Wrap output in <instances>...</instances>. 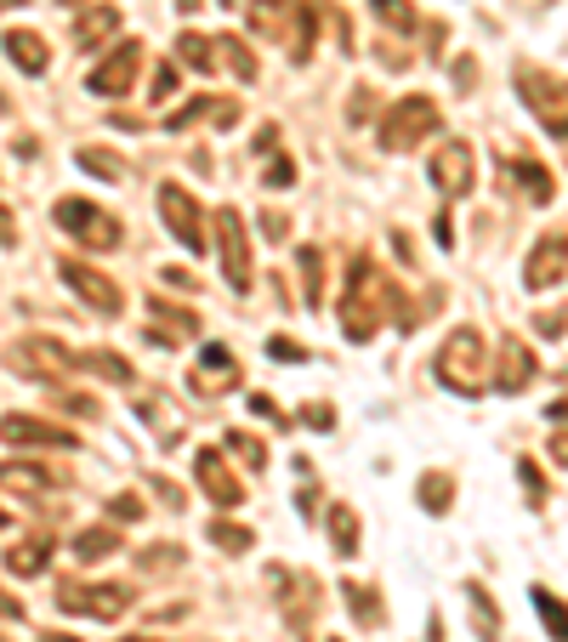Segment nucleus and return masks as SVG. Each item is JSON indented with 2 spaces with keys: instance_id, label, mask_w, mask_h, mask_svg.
Here are the masks:
<instances>
[{
  "instance_id": "f257e3e1",
  "label": "nucleus",
  "mask_w": 568,
  "mask_h": 642,
  "mask_svg": "<svg viewBox=\"0 0 568 642\" xmlns=\"http://www.w3.org/2000/svg\"><path fill=\"white\" fill-rule=\"evenodd\" d=\"M382 308L393 313V324L409 335L415 324H420V313H415V302L409 295L375 268V257H353V268H347V302H342V330H347V341H369L375 335V319H382Z\"/></svg>"
},
{
  "instance_id": "f03ea898",
  "label": "nucleus",
  "mask_w": 568,
  "mask_h": 642,
  "mask_svg": "<svg viewBox=\"0 0 568 642\" xmlns=\"http://www.w3.org/2000/svg\"><path fill=\"white\" fill-rule=\"evenodd\" d=\"M438 381L455 387L460 399H478V392L495 387V370H489V348H484V335L460 324L449 341H444V353H438Z\"/></svg>"
},
{
  "instance_id": "7ed1b4c3",
  "label": "nucleus",
  "mask_w": 568,
  "mask_h": 642,
  "mask_svg": "<svg viewBox=\"0 0 568 642\" xmlns=\"http://www.w3.org/2000/svg\"><path fill=\"white\" fill-rule=\"evenodd\" d=\"M52 222L74 239V244H85V251H120V217L114 211H103V205H91V200H58V211H52Z\"/></svg>"
},
{
  "instance_id": "20e7f679",
  "label": "nucleus",
  "mask_w": 568,
  "mask_h": 642,
  "mask_svg": "<svg viewBox=\"0 0 568 642\" xmlns=\"http://www.w3.org/2000/svg\"><path fill=\"white\" fill-rule=\"evenodd\" d=\"M438 120H444V114H438L433 97H426V91H409L404 103H393L387 120H382V148H387V154H409L415 142H426V137L438 131Z\"/></svg>"
},
{
  "instance_id": "39448f33",
  "label": "nucleus",
  "mask_w": 568,
  "mask_h": 642,
  "mask_svg": "<svg viewBox=\"0 0 568 642\" xmlns=\"http://www.w3.org/2000/svg\"><path fill=\"white\" fill-rule=\"evenodd\" d=\"M517 86H524V103L535 109V120L551 137H568V80L540 74V69H517Z\"/></svg>"
},
{
  "instance_id": "423d86ee",
  "label": "nucleus",
  "mask_w": 568,
  "mask_h": 642,
  "mask_svg": "<svg viewBox=\"0 0 568 642\" xmlns=\"http://www.w3.org/2000/svg\"><path fill=\"white\" fill-rule=\"evenodd\" d=\"M160 217H165V233L182 239V251H205V211H200V200L182 182L160 188Z\"/></svg>"
},
{
  "instance_id": "0eeeda50",
  "label": "nucleus",
  "mask_w": 568,
  "mask_h": 642,
  "mask_svg": "<svg viewBox=\"0 0 568 642\" xmlns=\"http://www.w3.org/2000/svg\"><path fill=\"white\" fill-rule=\"evenodd\" d=\"M216 257H222V273H227V284L233 290H251V239H245V222H240V211L233 205H222L216 211Z\"/></svg>"
},
{
  "instance_id": "6e6552de",
  "label": "nucleus",
  "mask_w": 568,
  "mask_h": 642,
  "mask_svg": "<svg viewBox=\"0 0 568 642\" xmlns=\"http://www.w3.org/2000/svg\"><path fill=\"white\" fill-rule=\"evenodd\" d=\"M58 273H63V284L80 295V302L91 308V313H98V319H120V308H125V295L98 273V268H91V262H80V257H63L58 262Z\"/></svg>"
},
{
  "instance_id": "1a4fd4ad",
  "label": "nucleus",
  "mask_w": 568,
  "mask_h": 642,
  "mask_svg": "<svg viewBox=\"0 0 568 642\" xmlns=\"http://www.w3.org/2000/svg\"><path fill=\"white\" fill-rule=\"evenodd\" d=\"M12 364H18L23 375H40V381H63V375L85 370V359H80V353H69L63 341H45V335L18 341V348H12Z\"/></svg>"
},
{
  "instance_id": "9d476101",
  "label": "nucleus",
  "mask_w": 568,
  "mask_h": 642,
  "mask_svg": "<svg viewBox=\"0 0 568 642\" xmlns=\"http://www.w3.org/2000/svg\"><path fill=\"white\" fill-rule=\"evenodd\" d=\"M58 609L63 614H91V620H120L125 609H131V591L125 585H114V580H103V585H58Z\"/></svg>"
},
{
  "instance_id": "9b49d317",
  "label": "nucleus",
  "mask_w": 568,
  "mask_h": 642,
  "mask_svg": "<svg viewBox=\"0 0 568 642\" xmlns=\"http://www.w3.org/2000/svg\"><path fill=\"white\" fill-rule=\"evenodd\" d=\"M187 387H194L200 399H227V392L240 387V359H233V348L211 341V348L200 353V364L187 370Z\"/></svg>"
},
{
  "instance_id": "f8f14e48",
  "label": "nucleus",
  "mask_w": 568,
  "mask_h": 642,
  "mask_svg": "<svg viewBox=\"0 0 568 642\" xmlns=\"http://www.w3.org/2000/svg\"><path fill=\"white\" fill-rule=\"evenodd\" d=\"M136 69H142V46H136V40H120L114 52L91 69L85 91H91V97H125V91L136 86Z\"/></svg>"
},
{
  "instance_id": "ddd939ff",
  "label": "nucleus",
  "mask_w": 568,
  "mask_h": 642,
  "mask_svg": "<svg viewBox=\"0 0 568 642\" xmlns=\"http://www.w3.org/2000/svg\"><path fill=\"white\" fill-rule=\"evenodd\" d=\"M0 443H34V450H80V432L40 415H0Z\"/></svg>"
},
{
  "instance_id": "4468645a",
  "label": "nucleus",
  "mask_w": 568,
  "mask_h": 642,
  "mask_svg": "<svg viewBox=\"0 0 568 642\" xmlns=\"http://www.w3.org/2000/svg\"><path fill=\"white\" fill-rule=\"evenodd\" d=\"M194 478H200V489H205V495H211L222 512L245 506V483L222 467V455H216V450H194Z\"/></svg>"
},
{
  "instance_id": "2eb2a0df",
  "label": "nucleus",
  "mask_w": 568,
  "mask_h": 642,
  "mask_svg": "<svg viewBox=\"0 0 568 642\" xmlns=\"http://www.w3.org/2000/svg\"><path fill=\"white\" fill-rule=\"evenodd\" d=\"M267 580H273V585H284V591H278L284 620H291L296 631H307V625H313V609H318V585H313L307 574H291V569H273Z\"/></svg>"
},
{
  "instance_id": "dca6fc26",
  "label": "nucleus",
  "mask_w": 568,
  "mask_h": 642,
  "mask_svg": "<svg viewBox=\"0 0 568 642\" xmlns=\"http://www.w3.org/2000/svg\"><path fill=\"white\" fill-rule=\"evenodd\" d=\"M562 279H568V233H546L535 251H529L524 284H529V290H546V284H562Z\"/></svg>"
},
{
  "instance_id": "f3484780",
  "label": "nucleus",
  "mask_w": 568,
  "mask_h": 642,
  "mask_svg": "<svg viewBox=\"0 0 568 642\" xmlns=\"http://www.w3.org/2000/svg\"><path fill=\"white\" fill-rule=\"evenodd\" d=\"M149 319H154L149 341H160V348H182V341L200 335V319L187 313V308H176V302H165V295H154V302H149Z\"/></svg>"
},
{
  "instance_id": "a211bd4d",
  "label": "nucleus",
  "mask_w": 568,
  "mask_h": 642,
  "mask_svg": "<svg viewBox=\"0 0 568 642\" xmlns=\"http://www.w3.org/2000/svg\"><path fill=\"white\" fill-rule=\"evenodd\" d=\"M540 375V364H535V353L524 348L517 335H500V364H495V387L500 392H524L529 381Z\"/></svg>"
},
{
  "instance_id": "6ab92c4d",
  "label": "nucleus",
  "mask_w": 568,
  "mask_h": 642,
  "mask_svg": "<svg viewBox=\"0 0 568 642\" xmlns=\"http://www.w3.org/2000/svg\"><path fill=\"white\" fill-rule=\"evenodd\" d=\"M500 182H511L529 205H551V193H557V182H551V171H546L540 160H506V165H500Z\"/></svg>"
},
{
  "instance_id": "aec40b11",
  "label": "nucleus",
  "mask_w": 568,
  "mask_h": 642,
  "mask_svg": "<svg viewBox=\"0 0 568 642\" xmlns=\"http://www.w3.org/2000/svg\"><path fill=\"white\" fill-rule=\"evenodd\" d=\"M433 182L438 193H466L471 188V148L466 142H444L433 154Z\"/></svg>"
},
{
  "instance_id": "412c9836",
  "label": "nucleus",
  "mask_w": 568,
  "mask_h": 642,
  "mask_svg": "<svg viewBox=\"0 0 568 642\" xmlns=\"http://www.w3.org/2000/svg\"><path fill=\"white\" fill-rule=\"evenodd\" d=\"M0 489H12V495H45V489H58V472L40 467V461H0Z\"/></svg>"
},
{
  "instance_id": "4be33fe9",
  "label": "nucleus",
  "mask_w": 568,
  "mask_h": 642,
  "mask_svg": "<svg viewBox=\"0 0 568 642\" xmlns=\"http://www.w3.org/2000/svg\"><path fill=\"white\" fill-rule=\"evenodd\" d=\"M7 58L23 69V74H45V63H52V52H45V40L40 34H29V29H7Z\"/></svg>"
},
{
  "instance_id": "5701e85b",
  "label": "nucleus",
  "mask_w": 568,
  "mask_h": 642,
  "mask_svg": "<svg viewBox=\"0 0 568 642\" xmlns=\"http://www.w3.org/2000/svg\"><path fill=\"white\" fill-rule=\"evenodd\" d=\"M176 63L200 69V74H216L222 69V40L216 34H182L176 40Z\"/></svg>"
},
{
  "instance_id": "b1692460",
  "label": "nucleus",
  "mask_w": 568,
  "mask_h": 642,
  "mask_svg": "<svg viewBox=\"0 0 568 642\" xmlns=\"http://www.w3.org/2000/svg\"><path fill=\"white\" fill-rule=\"evenodd\" d=\"M466 609H471V625H478V642H500V609L489 603V591L484 580H466Z\"/></svg>"
},
{
  "instance_id": "393cba45",
  "label": "nucleus",
  "mask_w": 568,
  "mask_h": 642,
  "mask_svg": "<svg viewBox=\"0 0 568 642\" xmlns=\"http://www.w3.org/2000/svg\"><path fill=\"white\" fill-rule=\"evenodd\" d=\"M324 523H329V546H336V558H358V512L347 501H336L324 512Z\"/></svg>"
},
{
  "instance_id": "a878e982",
  "label": "nucleus",
  "mask_w": 568,
  "mask_h": 642,
  "mask_svg": "<svg viewBox=\"0 0 568 642\" xmlns=\"http://www.w3.org/2000/svg\"><path fill=\"white\" fill-rule=\"evenodd\" d=\"M415 501H420V512L444 518V512L455 506V478H449V472H426V478L415 483Z\"/></svg>"
},
{
  "instance_id": "bb28decb",
  "label": "nucleus",
  "mask_w": 568,
  "mask_h": 642,
  "mask_svg": "<svg viewBox=\"0 0 568 642\" xmlns=\"http://www.w3.org/2000/svg\"><path fill=\"white\" fill-rule=\"evenodd\" d=\"M45 563H52V540H40V534L7 546V569H12V574H40Z\"/></svg>"
},
{
  "instance_id": "cd10ccee",
  "label": "nucleus",
  "mask_w": 568,
  "mask_h": 642,
  "mask_svg": "<svg viewBox=\"0 0 568 642\" xmlns=\"http://www.w3.org/2000/svg\"><path fill=\"white\" fill-rule=\"evenodd\" d=\"M120 552V534L114 529H80L74 534V558L80 563H103V558H114Z\"/></svg>"
},
{
  "instance_id": "c85d7f7f",
  "label": "nucleus",
  "mask_w": 568,
  "mask_h": 642,
  "mask_svg": "<svg viewBox=\"0 0 568 642\" xmlns=\"http://www.w3.org/2000/svg\"><path fill=\"white\" fill-rule=\"evenodd\" d=\"M245 7H251V29H256V34H278L284 18H291L302 0H245Z\"/></svg>"
},
{
  "instance_id": "c756f323",
  "label": "nucleus",
  "mask_w": 568,
  "mask_h": 642,
  "mask_svg": "<svg viewBox=\"0 0 568 642\" xmlns=\"http://www.w3.org/2000/svg\"><path fill=\"white\" fill-rule=\"evenodd\" d=\"M114 29H120V12H114V7H98V12H85V18L74 23V40L91 52V46H103Z\"/></svg>"
},
{
  "instance_id": "7c9ffc66",
  "label": "nucleus",
  "mask_w": 568,
  "mask_h": 642,
  "mask_svg": "<svg viewBox=\"0 0 568 642\" xmlns=\"http://www.w3.org/2000/svg\"><path fill=\"white\" fill-rule=\"evenodd\" d=\"M342 598H347V609H353V620H364V625H382L387 620V609H382V598H375L369 585H358V580H342Z\"/></svg>"
},
{
  "instance_id": "2f4dec72",
  "label": "nucleus",
  "mask_w": 568,
  "mask_h": 642,
  "mask_svg": "<svg viewBox=\"0 0 568 642\" xmlns=\"http://www.w3.org/2000/svg\"><path fill=\"white\" fill-rule=\"evenodd\" d=\"M296 268H302L307 308H318V295H324V251H318V244H302V251H296Z\"/></svg>"
},
{
  "instance_id": "473e14b6",
  "label": "nucleus",
  "mask_w": 568,
  "mask_h": 642,
  "mask_svg": "<svg viewBox=\"0 0 568 642\" xmlns=\"http://www.w3.org/2000/svg\"><path fill=\"white\" fill-rule=\"evenodd\" d=\"M211 546H222L227 558H245V552L256 546V534H251L245 523H227V518H216V523H211Z\"/></svg>"
},
{
  "instance_id": "72a5a7b5",
  "label": "nucleus",
  "mask_w": 568,
  "mask_h": 642,
  "mask_svg": "<svg viewBox=\"0 0 568 642\" xmlns=\"http://www.w3.org/2000/svg\"><path fill=\"white\" fill-rule=\"evenodd\" d=\"M222 40V69H233V80H256V58H251V46L245 40H233V34H216Z\"/></svg>"
},
{
  "instance_id": "f704fd0d",
  "label": "nucleus",
  "mask_w": 568,
  "mask_h": 642,
  "mask_svg": "<svg viewBox=\"0 0 568 642\" xmlns=\"http://www.w3.org/2000/svg\"><path fill=\"white\" fill-rule=\"evenodd\" d=\"M80 171L103 177V182H125V160L109 154V148H80Z\"/></svg>"
},
{
  "instance_id": "c9c22d12",
  "label": "nucleus",
  "mask_w": 568,
  "mask_h": 642,
  "mask_svg": "<svg viewBox=\"0 0 568 642\" xmlns=\"http://www.w3.org/2000/svg\"><path fill=\"white\" fill-rule=\"evenodd\" d=\"M80 359H85V370H91V375H103V381H114V387H131V364H125L120 353L98 348V353H80Z\"/></svg>"
},
{
  "instance_id": "e433bc0d",
  "label": "nucleus",
  "mask_w": 568,
  "mask_h": 642,
  "mask_svg": "<svg viewBox=\"0 0 568 642\" xmlns=\"http://www.w3.org/2000/svg\"><path fill=\"white\" fill-rule=\"evenodd\" d=\"M535 614L551 625V642H568V609L557 603V591H546V585H535Z\"/></svg>"
},
{
  "instance_id": "4c0bfd02",
  "label": "nucleus",
  "mask_w": 568,
  "mask_h": 642,
  "mask_svg": "<svg viewBox=\"0 0 568 642\" xmlns=\"http://www.w3.org/2000/svg\"><path fill=\"white\" fill-rule=\"evenodd\" d=\"M369 12L382 18L387 29H398V34L415 29V7H409V0H369Z\"/></svg>"
},
{
  "instance_id": "58836bf2",
  "label": "nucleus",
  "mask_w": 568,
  "mask_h": 642,
  "mask_svg": "<svg viewBox=\"0 0 568 642\" xmlns=\"http://www.w3.org/2000/svg\"><path fill=\"white\" fill-rule=\"evenodd\" d=\"M176 563H182V546H176V540H160V546L136 552V569H149V574H165V569H176Z\"/></svg>"
},
{
  "instance_id": "ea45409f",
  "label": "nucleus",
  "mask_w": 568,
  "mask_h": 642,
  "mask_svg": "<svg viewBox=\"0 0 568 642\" xmlns=\"http://www.w3.org/2000/svg\"><path fill=\"white\" fill-rule=\"evenodd\" d=\"M227 450L240 455V461H245L251 472H262V467H267V450H262V443H256L251 432H227Z\"/></svg>"
},
{
  "instance_id": "a19ab883",
  "label": "nucleus",
  "mask_w": 568,
  "mask_h": 642,
  "mask_svg": "<svg viewBox=\"0 0 568 642\" xmlns=\"http://www.w3.org/2000/svg\"><path fill=\"white\" fill-rule=\"evenodd\" d=\"M517 478H524V495H529V506L540 512V506H546V478H540V467H535V461H517Z\"/></svg>"
},
{
  "instance_id": "79ce46f5",
  "label": "nucleus",
  "mask_w": 568,
  "mask_h": 642,
  "mask_svg": "<svg viewBox=\"0 0 568 642\" xmlns=\"http://www.w3.org/2000/svg\"><path fill=\"white\" fill-rule=\"evenodd\" d=\"M267 359H284V364H307V348L291 335H267Z\"/></svg>"
},
{
  "instance_id": "37998d69",
  "label": "nucleus",
  "mask_w": 568,
  "mask_h": 642,
  "mask_svg": "<svg viewBox=\"0 0 568 642\" xmlns=\"http://www.w3.org/2000/svg\"><path fill=\"white\" fill-rule=\"evenodd\" d=\"M109 518H114V523H142V518H149V506H142L136 495H114V501H109Z\"/></svg>"
},
{
  "instance_id": "c03bdc74",
  "label": "nucleus",
  "mask_w": 568,
  "mask_h": 642,
  "mask_svg": "<svg viewBox=\"0 0 568 642\" xmlns=\"http://www.w3.org/2000/svg\"><path fill=\"white\" fill-rule=\"evenodd\" d=\"M251 415H256V421H273L278 432H284V427H291V415H278V404L267 399V392H251Z\"/></svg>"
},
{
  "instance_id": "a18cd8bd",
  "label": "nucleus",
  "mask_w": 568,
  "mask_h": 642,
  "mask_svg": "<svg viewBox=\"0 0 568 642\" xmlns=\"http://www.w3.org/2000/svg\"><path fill=\"white\" fill-rule=\"evenodd\" d=\"M267 188H296V165L284 160V154H273V160H267Z\"/></svg>"
},
{
  "instance_id": "49530a36",
  "label": "nucleus",
  "mask_w": 568,
  "mask_h": 642,
  "mask_svg": "<svg viewBox=\"0 0 568 642\" xmlns=\"http://www.w3.org/2000/svg\"><path fill=\"white\" fill-rule=\"evenodd\" d=\"M369 114H375V91H369V86H358V91H353V103H347V120H353V126H364Z\"/></svg>"
},
{
  "instance_id": "de8ad7c7",
  "label": "nucleus",
  "mask_w": 568,
  "mask_h": 642,
  "mask_svg": "<svg viewBox=\"0 0 568 642\" xmlns=\"http://www.w3.org/2000/svg\"><path fill=\"white\" fill-rule=\"evenodd\" d=\"M302 427L329 432V427H336V410H329V404H302Z\"/></svg>"
},
{
  "instance_id": "09e8293b",
  "label": "nucleus",
  "mask_w": 568,
  "mask_h": 642,
  "mask_svg": "<svg viewBox=\"0 0 568 642\" xmlns=\"http://www.w3.org/2000/svg\"><path fill=\"white\" fill-rule=\"evenodd\" d=\"M149 489H154V495H160V501H165V506H176V512H182V506H187V501H182V489H176V483H171V478H160V472H154V478H149Z\"/></svg>"
},
{
  "instance_id": "8fccbe9b",
  "label": "nucleus",
  "mask_w": 568,
  "mask_h": 642,
  "mask_svg": "<svg viewBox=\"0 0 568 642\" xmlns=\"http://www.w3.org/2000/svg\"><path fill=\"white\" fill-rule=\"evenodd\" d=\"M262 233H267V239H284V233H291V217H278V211H262Z\"/></svg>"
},
{
  "instance_id": "3c124183",
  "label": "nucleus",
  "mask_w": 568,
  "mask_h": 642,
  "mask_svg": "<svg viewBox=\"0 0 568 642\" xmlns=\"http://www.w3.org/2000/svg\"><path fill=\"white\" fill-rule=\"evenodd\" d=\"M171 91H176V63H165V69L154 74V91H149V97H171Z\"/></svg>"
},
{
  "instance_id": "603ef678",
  "label": "nucleus",
  "mask_w": 568,
  "mask_h": 642,
  "mask_svg": "<svg viewBox=\"0 0 568 642\" xmlns=\"http://www.w3.org/2000/svg\"><path fill=\"white\" fill-rule=\"evenodd\" d=\"M12 244H18V228H12V211L0 205V251H12Z\"/></svg>"
},
{
  "instance_id": "864d4df0",
  "label": "nucleus",
  "mask_w": 568,
  "mask_h": 642,
  "mask_svg": "<svg viewBox=\"0 0 568 642\" xmlns=\"http://www.w3.org/2000/svg\"><path fill=\"white\" fill-rule=\"evenodd\" d=\"M160 273H165V284H182V290H200V279L187 273V268H160Z\"/></svg>"
},
{
  "instance_id": "5fc2aeb1",
  "label": "nucleus",
  "mask_w": 568,
  "mask_h": 642,
  "mask_svg": "<svg viewBox=\"0 0 568 642\" xmlns=\"http://www.w3.org/2000/svg\"><path fill=\"white\" fill-rule=\"evenodd\" d=\"M296 506H302V518H307V523L318 518V495H313V489H302V495H296Z\"/></svg>"
},
{
  "instance_id": "6e6d98bb",
  "label": "nucleus",
  "mask_w": 568,
  "mask_h": 642,
  "mask_svg": "<svg viewBox=\"0 0 568 642\" xmlns=\"http://www.w3.org/2000/svg\"><path fill=\"white\" fill-rule=\"evenodd\" d=\"M0 620H23V603L7 598V591H0Z\"/></svg>"
},
{
  "instance_id": "4d7b16f0",
  "label": "nucleus",
  "mask_w": 568,
  "mask_h": 642,
  "mask_svg": "<svg viewBox=\"0 0 568 642\" xmlns=\"http://www.w3.org/2000/svg\"><path fill=\"white\" fill-rule=\"evenodd\" d=\"M551 455H557V461H562V467H568V427H562V432H557V438H551Z\"/></svg>"
},
{
  "instance_id": "13d9d810",
  "label": "nucleus",
  "mask_w": 568,
  "mask_h": 642,
  "mask_svg": "<svg viewBox=\"0 0 568 642\" xmlns=\"http://www.w3.org/2000/svg\"><path fill=\"white\" fill-rule=\"evenodd\" d=\"M426 642H449V636H444V620H438V614L426 620Z\"/></svg>"
},
{
  "instance_id": "bf43d9fd",
  "label": "nucleus",
  "mask_w": 568,
  "mask_h": 642,
  "mask_svg": "<svg viewBox=\"0 0 568 642\" xmlns=\"http://www.w3.org/2000/svg\"><path fill=\"white\" fill-rule=\"evenodd\" d=\"M40 642H80V636H69V631H45Z\"/></svg>"
},
{
  "instance_id": "052dcab7",
  "label": "nucleus",
  "mask_w": 568,
  "mask_h": 642,
  "mask_svg": "<svg viewBox=\"0 0 568 642\" xmlns=\"http://www.w3.org/2000/svg\"><path fill=\"white\" fill-rule=\"evenodd\" d=\"M205 7V0H176V12H200Z\"/></svg>"
},
{
  "instance_id": "680f3d73",
  "label": "nucleus",
  "mask_w": 568,
  "mask_h": 642,
  "mask_svg": "<svg viewBox=\"0 0 568 642\" xmlns=\"http://www.w3.org/2000/svg\"><path fill=\"white\" fill-rule=\"evenodd\" d=\"M0 529H12V512H7V506H0Z\"/></svg>"
},
{
  "instance_id": "e2e57ef3",
  "label": "nucleus",
  "mask_w": 568,
  "mask_h": 642,
  "mask_svg": "<svg viewBox=\"0 0 568 642\" xmlns=\"http://www.w3.org/2000/svg\"><path fill=\"white\" fill-rule=\"evenodd\" d=\"M222 7H240V0H222Z\"/></svg>"
},
{
  "instance_id": "0e129e2a",
  "label": "nucleus",
  "mask_w": 568,
  "mask_h": 642,
  "mask_svg": "<svg viewBox=\"0 0 568 642\" xmlns=\"http://www.w3.org/2000/svg\"><path fill=\"white\" fill-rule=\"evenodd\" d=\"M136 642H154V636H136Z\"/></svg>"
},
{
  "instance_id": "69168bd1",
  "label": "nucleus",
  "mask_w": 568,
  "mask_h": 642,
  "mask_svg": "<svg viewBox=\"0 0 568 642\" xmlns=\"http://www.w3.org/2000/svg\"><path fill=\"white\" fill-rule=\"evenodd\" d=\"M329 642H342V636H329Z\"/></svg>"
}]
</instances>
